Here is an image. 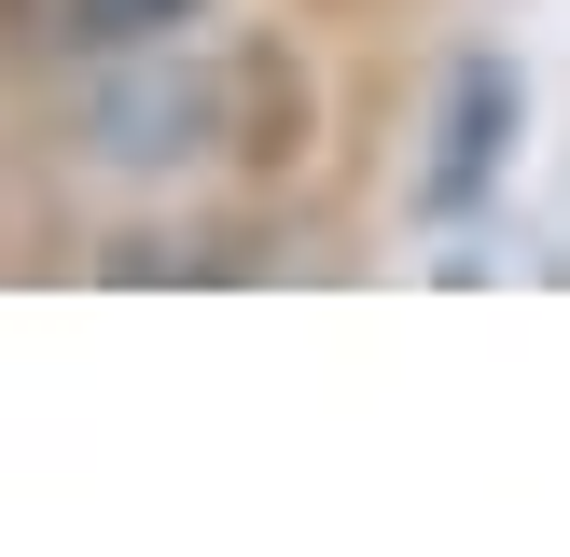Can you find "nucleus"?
I'll return each mask as SVG.
<instances>
[{
	"instance_id": "f03ea898",
	"label": "nucleus",
	"mask_w": 570,
	"mask_h": 557,
	"mask_svg": "<svg viewBox=\"0 0 570 557\" xmlns=\"http://www.w3.org/2000/svg\"><path fill=\"white\" fill-rule=\"evenodd\" d=\"M28 28H42L56 56H139V42H167V28H195V0H28Z\"/></svg>"
},
{
	"instance_id": "f257e3e1",
	"label": "nucleus",
	"mask_w": 570,
	"mask_h": 557,
	"mask_svg": "<svg viewBox=\"0 0 570 557\" xmlns=\"http://www.w3.org/2000/svg\"><path fill=\"white\" fill-rule=\"evenodd\" d=\"M515 56H460V84H445V154H432V182H417V209L432 223H460L473 195L501 182V154H515Z\"/></svg>"
}]
</instances>
